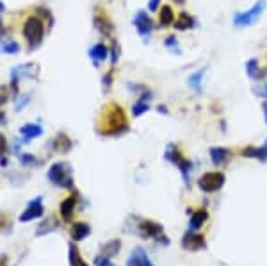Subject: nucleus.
Instances as JSON below:
<instances>
[{
	"mask_svg": "<svg viewBox=\"0 0 267 266\" xmlns=\"http://www.w3.org/2000/svg\"><path fill=\"white\" fill-rule=\"evenodd\" d=\"M96 130H98L101 136H111V138L125 134L129 130V118L125 115V109L119 104L109 102L101 109Z\"/></svg>",
	"mask_w": 267,
	"mask_h": 266,
	"instance_id": "1",
	"label": "nucleus"
},
{
	"mask_svg": "<svg viewBox=\"0 0 267 266\" xmlns=\"http://www.w3.org/2000/svg\"><path fill=\"white\" fill-rule=\"evenodd\" d=\"M48 182L63 189H75V181L73 174H71V166L65 161H57V163L50 164L47 172Z\"/></svg>",
	"mask_w": 267,
	"mask_h": 266,
	"instance_id": "2",
	"label": "nucleus"
},
{
	"mask_svg": "<svg viewBox=\"0 0 267 266\" xmlns=\"http://www.w3.org/2000/svg\"><path fill=\"white\" fill-rule=\"evenodd\" d=\"M47 25L43 24L39 16H29L24 24V38L27 40L29 48L31 50H36L41 43H43L45 38V31H47Z\"/></svg>",
	"mask_w": 267,
	"mask_h": 266,
	"instance_id": "3",
	"label": "nucleus"
},
{
	"mask_svg": "<svg viewBox=\"0 0 267 266\" xmlns=\"http://www.w3.org/2000/svg\"><path fill=\"white\" fill-rule=\"evenodd\" d=\"M267 2L265 0H258L253 7H250L248 11H242V13H235L234 16V25L237 29H242V27H250V25L257 24L260 20V16L264 14Z\"/></svg>",
	"mask_w": 267,
	"mask_h": 266,
	"instance_id": "4",
	"label": "nucleus"
},
{
	"mask_svg": "<svg viewBox=\"0 0 267 266\" xmlns=\"http://www.w3.org/2000/svg\"><path fill=\"white\" fill-rule=\"evenodd\" d=\"M139 234L142 236V238H148V239H155V241H159L160 245H169V238L166 234H164V227L160 225L159 222H153V220H141L139 222Z\"/></svg>",
	"mask_w": 267,
	"mask_h": 266,
	"instance_id": "5",
	"label": "nucleus"
},
{
	"mask_svg": "<svg viewBox=\"0 0 267 266\" xmlns=\"http://www.w3.org/2000/svg\"><path fill=\"white\" fill-rule=\"evenodd\" d=\"M224 182H227V177H224L223 172H207L198 179V188L203 193H216L223 188Z\"/></svg>",
	"mask_w": 267,
	"mask_h": 266,
	"instance_id": "6",
	"label": "nucleus"
},
{
	"mask_svg": "<svg viewBox=\"0 0 267 266\" xmlns=\"http://www.w3.org/2000/svg\"><path fill=\"white\" fill-rule=\"evenodd\" d=\"M134 27H135V31H137L139 36L146 38L148 34H152L153 29H155L157 25H155V22H153V18L150 16L146 11H137L134 16Z\"/></svg>",
	"mask_w": 267,
	"mask_h": 266,
	"instance_id": "7",
	"label": "nucleus"
},
{
	"mask_svg": "<svg viewBox=\"0 0 267 266\" xmlns=\"http://www.w3.org/2000/svg\"><path fill=\"white\" fill-rule=\"evenodd\" d=\"M182 246L186 250H189V252H200V250L207 249V239L200 232L187 231L182 238Z\"/></svg>",
	"mask_w": 267,
	"mask_h": 266,
	"instance_id": "8",
	"label": "nucleus"
},
{
	"mask_svg": "<svg viewBox=\"0 0 267 266\" xmlns=\"http://www.w3.org/2000/svg\"><path fill=\"white\" fill-rule=\"evenodd\" d=\"M41 200H43L41 197H36V198H32V200L29 202L27 209H25V211L20 215V222L22 223H29V222H32V220L41 218V216L45 215V207H43V202Z\"/></svg>",
	"mask_w": 267,
	"mask_h": 266,
	"instance_id": "9",
	"label": "nucleus"
},
{
	"mask_svg": "<svg viewBox=\"0 0 267 266\" xmlns=\"http://www.w3.org/2000/svg\"><path fill=\"white\" fill-rule=\"evenodd\" d=\"M93 24H95V29L100 32L104 38H111L112 32H114V25H112L111 18L107 16V13H104L101 9L95 11V16H93Z\"/></svg>",
	"mask_w": 267,
	"mask_h": 266,
	"instance_id": "10",
	"label": "nucleus"
},
{
	"mask_svg": "<svg viewBox=\"0 0 267 266\" xmlns=\"http://www.w3.org/2000/svg\"><path fill=\"white\" fill-rule=\"evenodd\" d=\"M152 99H153V93H152V89H148V88H145L142 89L141 93H139V97H137V100H135V104H134V107H132V116H142L145 113H148L150 109H152Z\"/></svg>",
	"mask_w": 267,
	"mask_h": 266,
	"instance_id": "11",
	"label": "nucleus"
},
{
	"mask_svg": "<svg viewBox=\"0 0 267 266\" xmlns=\"http://www.w3.org/2000/svg\"><path fill=\"white\" fill-rule=\"evenodd\" d=\"M77 202H78V193H77V191H73V195L66 197L65 200L61 202V205H59V215H61V218L65 220V222H71V220H73Z\"/></svg>",
	"mask_w": 267,
	"mask_h": 266,
	"instance_id": "12",
	"label": "nucleus"
},
{
	"mask_svg": "<svg viewBox=\"0 0 267 266\" xmlns=\"http://www.w3.org/2000/svg\"><path fill=\"white\" fill-rule=\"evenodd\" d=\"M246 73L253 81H265L267 79V68H260V61L257 58L250 59L246 63Z\"/></svg>",
	"mask_w": 267,
	"mask_h": 266,
	"instance_id": "13",
	"label": "nucleus"
},
{
	"mask_svg": "<svg viewBox=\"0 0 267 266\" xmlns=\"http://www.w3.org/2000/svg\"><path fill=\"white\" fill-rule=\"evenodd\" d=\"M132 264H137V266H155L150 261L148 254H146V250L142 249V246H135L132 250V254H130L129 261H127V266H132Z\"/></svg>",
	"mask_w": 267,
	"mask_h": 266,
	"instance_id": "14",
	"label": "nucleus"
},
{
	"mask_svg": "<svg viewBox=\"0 0 267 266\" xmlns=\"http://www.w3.org/2000/svg\"><path fill=\"white\" fill-rule=\"evenodd\" d=\"M242 157H246V159H257V161L265 163L267 161V141L264 145H260V147H253V145L244 147L242 148Z\"/></svg>",
	"mask_w": 267,
	"mask_h": 266,
	"instance_id": "15",
	"label": "nucleus"
},
{
	"mask_svg": "<svg viewBox=\"0 0 267 266\" xmlns=\"http://www.w3.org/2000/svg\"><path fill=\"white\" fill-rule=\"evenodd\" d=\"M209 154H210V161H212L216 166H223V164H227L232 157V152L224 147H210Z\"/></svg>",
	"mask_w": 267,
	"mask_h": 266,
	"instance_id": "16",
	"label": "nucleus"
},
{
	"mask_svg": "<svg viewBox=\"0 0 267 266\" xmlns=\"http://www.w3.org/2000/svg\"><path fill=\"white\" fill-rule=\"evenodd\" d=\"M89 58H91L93 65H95V66H100L101 63L107 61V59H109V48L105 47L104 43L93 45V47L89 48Z\"/></svg>",
	"mask_w": 267,
	"mask_h": 266,
	"instance_id": "17",
	"label": "nucleus"
},
{
	"mask_svg": "<svg viewBox=\"0 0 267 266\" xmlns=\"http://www.w3.org/2000/svg\"><path fill=\"white\" fill-rule=\"evenodd\" d=\"M70 236L73 241H82V239L89 238L91 236V225L86 222H77L73 223L70 229Z\"/></svg>",
	"mask_w": 267,
	"mask_h": 266,
	"instance_id": "18",
	"label": "nucleus"
},
{
	"mask_svg": "<svg viewBox=\"0 0 267 266\" xmlns=\"http://www.w3.org/2000/svg\"><path fill=\"white\" fill-rule=\"evenodd\" d=\"M50 143H52V148H54V152H57V154H68L71 150V147H73L71 140L66 136L65 132H59L57 136H55L54 140L50 141Z\"/></svg>",
	"mask_w": 267,
	"mask_h": 266,
	"instance_id": "19",
	"label": "nucleus"
},
{
	"mask_svg": "<svg viewBox=\"0 0 267 266\" xmlns=\"http://www.w3.org/2000/svg\"><path fill=\"white\" fill-rule=\"evenodd\" d=\"M194 25H196V20H194L193 16H191L189 13H180L178 18L175 20V24H173V27L176 29L178 32H183V31H191V29H194Z\"/></svg>",
	"mask_w": 267,
	"mask_h": 266,
	"instance_id": "20",
	"label": "nucleus"
},
{
	"mask_svg": "<svg viewBox=\"0 0 267 266\" xmlns=\"http://www.w3.org/2000/svg\"><path fill=\"white\" fill-rule=\"evenodd\" d=\"M207 220H209V211H207V209H198V211H194L189 220V231L198 232L207 223Z\"/></svg>",
	"mask_w": 267,
	"mask_h": 266,
	"instance_id": "21",
	"label": "nucleus"
},
{
	"mask_svg": "<svg viewBox=\"0 0 267 266\" xmlns=\"http://www.w3.org/2000/svg\"><path fill=\"white\" fill-rule=\"evenodd\" d=\"M119 249H121V241H119V239H112V241H107L104 246H101L100 254L96 257H101V259H111V257L118 256Z\"/></svg>",
	"mask_w": 267,
	"mask_h": 266,
	"instance_id": "22",
	"label": "nucleus"
},
{
	"mask_svg": "<svg viewBox=\"0 0 267 266\" xmlns=\"http://www.w3.org/2000/svg\"><path fill=\"white\" fill-rule=\"evenodd\" d=\"M205 73H207V68H200L198 72H194L193 75L187 79V86H189L191 91L198 93V95L203 91V77H205Z\"/></svg>",
	"mask_w": 267,
	"mask_h": 266,
	"instance_id": "23",
	"label": "nucleus"
},
{
	"mask_svg": "<svg viewBox=\"0 0 267 266\" xmlns=\"http://www.w3.org/2000/svg\"><path fill=\"white\" fill-rule=\"evenodd\" d=\"M20 134L25 141L34 140V138H39L43 134V127L37 125V123H25V125H22Z\"/></svg>",
	"mask_w": 267,
	"mask_h": 266,
	"instance_id": "24",
	"label": "nucleus"
},
{
	"mask_svg": "<svg viewBox=\"0 0 267 266\" xmlns=\"http://www.w3.org/2000/svg\"><path fill=\"white\" fill-rule=\"evenodd\" d=\"M68 264L70 266H88V263L84 261L80 250H78V246L75 245V243H70V246H68Z\"/></svg>",
	"mask_w": 267,
	"mask_h": 266,
	"instance_id": "25",
	"label": "nucleus"
},
{
	"mask_svg": "<svg viewBox=\"0 0 267 266\" xmlns=\"http://www.w3.org/2000/svg\"><path fill=\"white\" fill-rule=\"evenodd\" d=\"M57 227H59L57 218H55V216H48V218H45L43 222L37 225L36 236H47V234H50V232H54Z\"/></svg>",
	"mask_w": 267,
	"mask_h": 266,
	"instance_id": "26",
	"label": "nucleus"
},
{
	"mask_svg": "<svg viewBox=\"0 0 267 266\" xmlns=\"http://www.w3.org/2000/svg\"><path fill=\"white\" fill-rule=\"evenodd\" d=\"M175 24V13L171 6H162L159 9V25L160 27H169Z\"/></svg>",
	"mask_w": 267,
	"mask_h": 266,
	"instance_id": "27",
	"label": "nucleus"
},
{
	"mask_svg": "<svg viewBox=\"0 0 267 266\" xmlns=\"http://www.w3.org/2000/svg\"><path fill=\"white\" fill-rule=\"evenodd\" d=\"M183 157V154L180 152V148L176 147L175 143H168L166 147V152H164V159L169 161V163H173L176 166V163H178L180 159Z\"/></svg>",
	"mask_w": 267,
	"mask_h": 266,
	"instance_id": "28",
	"label": "nucleus"
},
{
	"mask_svg": "<svg viewBox=\"0 0 267 266\" xmlns=\"http://www.w3.org/2000/svg\"><path fill=\"white\" fill-rule=\"evenodd\" d=\"M0 52H4V54H18L20 52V45L16 41H2L0 43Z\"/></svg>",
	"mask_w": 267,
	"mask_h": 266,
	"instance_id": "29",
	"label": "nucleus"
},
{
	"mask_svg": "<svg viewBox=\"0 0 267 266\" xmlns=\"http://www.w3.org/2000/svg\"><path fill=\"white\" fill-rule=\"evenodd\" d=\"M37 16L41 18V20H47V27H52V25H54V16H52V13H50V9H48V7H45V6H39L37 7Z\"/></svg>",
	"mask_w": 267,
	"mask_h": 266,
	"instance_id": "30",
	"label": "nucleus"
},
{
	"mask_svg": "<svg viewBox=\"0 0 267 266\" xmlns=\"http://www.w3.org/2000/svg\"><path fill=\"white\" fill-rule=\"evenodd\" d=\"M29 102H31V93L20 95V97H18V100H14V111H16V113H20L24 107L29 106Z\"/></svg>",
	"mask_w": 267,
	"mask_h": 266,
	"instance_id": "31",
	"label": "nucleus"
},
{
	"mask_svg": "<svg viewBox=\"0 0 267 266\" xmlns=\"http://www.w3.org/2000/svg\"><path fill=\"white\" fill-rule=\"evenodd\" d=\"M109 54H111V63L112 65H116V63L119 61V55H121V48H119V45L116 43V41H112L111 43V50H109Z\"/></svg>",
	"mask_w": 267,
	"mask_h": 266,
	"instance_id": "32",
	"label": "nucleus"
},
{
	"mask_svg": "<svg viewBox=\"0 0 267 266\" xmlns=\"http://www.w3.org/2000/svg\"><path fill=\"white\" fill-rule=\"evenodd\" d=\"M18 159H20L22 166H34V164H37L36 156H32V154H20Z\"/></svg>",
	"mask_w": 267,
	"mask_h": 266,
	"instance_id": "33",
	"label": "nucleus"
},
{
	"mask_svg": "<svg viewBox=\"0 0 267 266\" xmlns=\"http://www.w3.org/2000/svg\"><path fill=\"white\" fill-rule=\"evenodd\" d=\"M164 45H166V48H169V50L175 52V54H180L178 40H176V36H168V38L164 40Z\"/></svg>",
	"mask_w": 267,
	"mask_h": 266,
	"instance_id": "34",
	"label": "nucleus"
},
{
	"mask_svg": "<svg viewBox=\"0 0 267 266\" xmlns=\"http://www.w3.org/2000/svg\"><path fill=\"white\" fill-rule=\"evenodd\" d=\"M112 79H114V73H112V70H109V72L105 73L104 77H101V86H104V93H107L109 89H111Z\"/></svg>",
	"mask_w": 267,
	"mask_h": 266,
	"instance_id": "35",
	"label": "nucleus"
},
{
	"mask_svg": "<svg viewBox=\"0 0 267 266\" xmlns=\"http://www.w3.org/2000/svg\"><path fill=\"white\" fill-rule=\"evenodd\" d=\"M253 93L257 97H260V99H267V81L262 82V84H258V86H255Z\"/></svg>",
	"mask_w": 267,
	"mask_h": 266,
	"instance_id": "36",
	"label": "nucleus"
},
{
	"mask_svg": "<svg viewBox=\"0 0 267 266\" xmlns=\"http://www.w3.org/2000/svg\"><path fill=\"white\" fill-rule=\"evenodd\" d=\"M9 99H11V89L6 88V86H0V106H4Z\"/></svg>",
	"mask_w": 267,
	"mask_h": 266,
	"instance_id": "37",
	"label": "nucleus"
},
{
	"mask_svg": "<svg viewBox=\"0 0 267 266\" xmlns=\"http://www.w3.org/2000/svg\"><path fill=\"white\" fill-rule=\"evenodd\" d=\"M7 150H9V143H7V138L4 136L2 132H0V159L6 156Z\"/></svg>",
	"mask_w": 267,
	"mask_h": 266,
	"instance_id": "38",
	"label": "nucleus"
},
{
	"mask_svg": "<svg viewBox=\"0 0 267 266\" xmlns=\"http://www.w3.org/2000/svg\"><path fill=\"white\" fill-rule=\"evenodd\" d=\"M160 9V0H150L148 2V11L150 13H157Z\"/></svg>",
	"mask_w": 267,
	"mask_h": 266,
	"instance_id": "39",
	"label": "nucleus"
},
{
	"mask_svg": "<svg viewBox=\"0 0 267 266\" xmlns=\"http://www.w3.org/2000/svg\"><path fill=\"white\" fill-rule=\"evenodd\" d=\"M95 266H116L111 259H101V257H95Z\"/></svg>",
	"mask_w": 267,
	"mask_h": 266,
	"instance_id": "40",
	"label": "nucleus"
},
{
	"mask_svg": "<svg viewBox=\"0 0 267 266\" xmlns=\"http://www.w3.org/2000/svg\"><path fill=\"white\" fill-rule=\"evenodd\" d=\"M9 227V218H7L6 213H0V229Z\"/></svg>",
	"mask_w": 267,
	"mask_h": 266,
	"instance_id": "41",
	"label": "nucleus"
},
{
	"mask_svg": "<svg viewBox=\"0 0 267 266\" xmlns=\"http://www.w3.org/2000/svg\"><path fill=\"white\" fill-rule=\"evenodd\" d=\"M157 111H159L160 115H168L169 113V109L166 106H162V104H160V106H157Z\"/></svg>",
	"mask_w": 267,
	"mask_h": 266,
	"instance_id": "42",
	"label": "nucleus"
},
{
	"mask_svg": "<svg viewBox=\"0 0 267 266\" xmlns=\"http://www.w3.org/2000/svg\"><path fill=\"white\" fill-rule=\"evenodd\" d=\"M0 266H9V259H7V256H0Z\"/></svg>",
	"mask_w": 267,
	"mask_h": 266,
	"instance_id": "43",
	"label": "nucleus"
},
{
	"mask_svg": "<svg viewBox=\"0 0 267 266\" xmlns=\"http://www.w3.org/2000/svg\"><path fill=\"white\" fill-rule=\"evenodd\" d=\"M6 34H7V29L4 27V25H2V22H0V40H2Z\"/></svg>",
	"mask_w": 267,
	"mask_h": 266,
	"instance_id": "44",
	"label": "nucleus"
},
{
	"mask_svg": "<svg viewBox=\"0 0 267 266\" xmlns=\"http://www.w3.org/2000/svg\"><path fill=\"white\" fill-rule=\"evenodd\" d=\"M262 111H264V122L267 123V99H265V102L262 104Z\"/></svg>",
	"mask_w": 267,
	"mask_h": 266,
	"instance_id": "45",
	"label": "nucleus"
},
{
	"mask_svg": "<svg viewBox=\"0 0 267 266\" xmlns=\"http://www.w3.org/2000/svg\"><path fill=\"white\" fill-rule=\"evenodd\" d=\"M4 11H6V4L0 0V14H4Z\"/></svg>",
	"mask_w": 267,
	"mask_h": 266,
	"instance_id": "46",
	"label": "nucleus"
},
{
	"mask_svg": "<svg viewBox=\"0 0 267 266\" xmlns=\"http://www.w3.org/2000/svg\"><path fill=\"white\" fill-rule=\"evenodd\" d=\"M4 122H6V115H4L2 111H0V125H2Z\"/></svg>",
	"mask_w": 267,
	"mask_h": 266,
	"instance_id": "47",
	"label": "nucleus"
},
{
	"mask_svg": "<svg viewBox=\"0 0 267 266\" xmlns=\"http://www.w3.org/2000/svg\"><path fill=\"white\" fill-rule=\"evenodd\" d=\"M0 164H2V166H7V159H6V157H2V159H0Z\"/></svg>",
	"mask_w": 267,
	"mask_h": 266,
	"instance_id": "48",
	"label": "nucleus"
},
{
	"mask_svg": "<svg viewBox=\"0 0 267 266\" xmlns=\"http://www.w3.org/2000/svg\"><path fill=\"white\" fill-rule=\"evenodd\" d=\"M175 4H186V0H173Z\"/></svg>",
	"mask_w": 267,
	"mask_h": 266,
	"instance_id": "49",
	"label": "nucleus"
},
{
	"mask_svg": "<svg viewBox=\"0 0 267 266\" xmlns=\"http://www.w3.org/2000/svg\"><path fill=\"white\" fill-rule=\"evenodd\" d=\"M132 266H137V264H132Z\"/></svg>",
	"mask_w": 267,
	"mask_h": 266,
	"instance_id": "50",
	"label": "nucleus"
}]
</instances>
